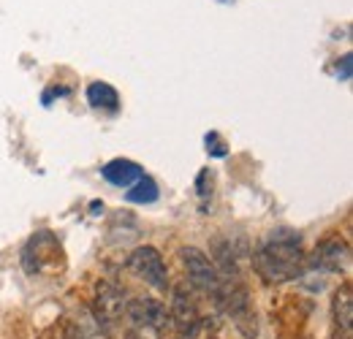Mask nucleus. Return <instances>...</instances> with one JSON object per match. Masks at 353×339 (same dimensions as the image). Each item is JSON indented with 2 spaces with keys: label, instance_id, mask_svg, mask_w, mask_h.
<instances>
[{
  "label": "nucleus",
  "instance_id": "1",
  "mask_svg": "<svg viewBox=\"0 0 353 339\" xmlns=\"http://www.w3.org/2000/svg\"><path fill=\"white\" fill-rule=\"evenodd\" d=\"M253 266L261 274V280L274 282V285L302 277V271H305L302 236L288 228L269 234V239L253 253Z\"/></svg>",
  "mask_w": 353,
  "mask_h": 339
},
{
  "label": "nucleus",
  "instance_id": "2",
  "mask_svg": "<svg viewBox=\"0 0 353 339\" xmlns=\"http://www.w3.org/2000/svg\"><path fill=\"white\" fill-rule=\"evenodd\" d=\"M179 258H182V266L188 271V282L199 294H204L207 298L218 301V296H221L223 291V277L221 271H218V266L201 253L199 247H182Z\"/></svg>",
  "mask_w": 353,
  "mask_h": 339
},
{
  "label": "nucleus",
  "instance_id": "3",
  "mask_svg": "<svg viewBox=\"0 0 353 339\" xmlns=\"http://www.w3.org/2000/svg\"><path fill=\"white\" fill-rule=\"evenodd\" d=\"M169 326H174L176 337L179 339H196L201 326H204V318L199 312V304L190 291H185L182 285L174 288L172 294V309H169Z\"/></svg>",
  "mask_w": 353,
  "mask_h": 339
},
{
  "label": "nucleus",
  "instance_id": "4",
  "mask_svg": "<svg viewBox=\"0 0 353 339\" xmlns=\"http://www.w3.org/2000/svg\"><path fill=\"white\" fill-rule=\"evenodd\" d=\"M125 318L139 334H155L161 337L169 329V309L155 298H131L125 304Z\"/></svg>",
  "mask_w": 353,
  "mask_h": 339
},
{
  "label": "nucleus",
  "instance_id": "5",
  "mask_svg": "<svg viewBox=\"0 0 353 339\" xmlns=\"http://www.w3.org/2000/svg\"><path fill=\"white\" fill-rule=\"evenodd\" d=\"M128 269L139 280H144L150 288H155L161 294L169 291V271H166V263L155 247H136L128 255Z\"/></svg>",
  "mask_w": 353,
  "mask_h": 339
},
{
  "label": "nucleus",
  "instance_id": "6",
  "mask_svg": "<svg viewBox=\"0 0 353 339\" xmlns=\"http://www.w3.org/2000/svg\"><path fill=\"white\" fill-rule=\"evenodd\" d=\"M125 304H128L125 291H120V288L112 285V282H101V285H98V296H95V320H98V326H101L106 334H112V331L123 323Z\"/></svg>",
  "mask_w": 353,
  "mask_h": 339
},
{
  "label": "nucleus",
  "instance_id": "7",
  "mask_svg": "<svg viewBox=\"0 0 353 339\" xmlns=\"http://www.w3.org/2000/svg\"><path fill=\"white\" fill-rule=\"evenodd\" d=\"M312 266H315L318 271H326V274L348 271V266H351V247H348L343 239H323V242L315 247Z\"/></svg>",
  "mask_w": 353,
  "mask_h": 339
},
{
  "label": "nucleus",
  "instance_id": "8",
  "mask_svg": "<svg viewBox=\"0 0 353 339\" xmlns=\"http://www.w3.org/2000/svg\"><path fill=\"white\" fill-rule=\"evenodd\" d=\"M332 326H334V339L353 337V296L348 285H343L332 298Z\"/></svg>",
  "mask_w": 353,
  "mask_h": 339
},
{
  "label": "nucleus",
  "instance_id": "9",
  "mask_svg": "<svg viewBox=\"0 0 353 339\" xmlns=\"http://www.w3.org/2000/svg\"><path fill=\"white\" fill-rule=\"evenodd\" d=\"M103 179L112 182L114 187H131L133 182H139L144 174H141V166H136L133 161H125V158H117L112 163L103 166Z\"/></svg>",
  "mask_w": 353,
  "mask_h": 339
},
{
  "label": "nucleus",
  "instance_id": "10",
  "mask_svg": "<svg viewBox=\"0 0 353 339\" xmlns=\"http://www.w3.org/2000/svg\"><path fill=\"white\" fill-rule=\"evenodd\" d=\"M88 101L92 109H117L120 95H117L114 87L106 85V82H92L88 87Z\"/></svg>",
  "mask_w": 353,
  "mask_h": 339
},
{
  "label": "nucleus",
  "instance_id": "11",
  "mask_svg": "<svg viewBox=\"0 0 353 339\" xmlns=\"http://www.w3.org/2000/svg\"><path fill=\"white\" fill-rule=\"evenodd\" d=\"M158 196H161V190H158L155 179H150V176H141L139 182H133V187L125 193V198L131 204H155Z\"/></svg>",
  "mask_w": 353,
  "mask_h": 339
},
{
  "label": "nucleus",
  "instance_id": "12",
  "mask_svg": "<svg viewBox=\"0 0 353 339\" xmlns=\"http://www.w3.org/2000/svg\"><path fill=\"white\" fill-rule=\"evenodd\" d=\"M207 152L215 155V158H225L228 150L221 147V136H218V133H210V136H207Z\"/></svg>",
  "mask_w": 353,
  "mask_h": 339
},
{
  "label": "nucleus",
  "instance_id": "13",
  "mask_svg": "<svg viewBox=\"0 0 353 339\" xmlns=\"http://www.w3.org/2000/svg\"><path fill=\"white\" fill-rule=\"evenodd\" d=\"M337 76L340 79H348L351 76V54L343 57V65H337Z\"/></svg>",
  "mask_w": 353,
  "mask_h": 339
},
{
  "label": "nucleus",
  "instance_id": "14",
  "mask_svg": "<svg viewBox=\"0 0 353 339\" xmlns=\"http://www.w3.org/2000/svg\"><path fill=\"white\" fill-rule=\"evenodd\" d=\"M65 339H85V337H82V331H77V329H68Z\"/></svg>",
  "mask_w": 353,
  "mask_h": 339
}]
</instances>
